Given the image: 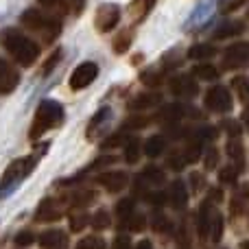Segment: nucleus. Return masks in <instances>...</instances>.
I'll use <instances>...</instances> for the list:
<instances>
[{
    "label": "nucleus",
    "instance_id": "1",
    "mask_svg": "<svg viewBox=\"0 0 249 249\" xmlns=\"http://www.w3.org/2000/svg\"><path fill=\"white\" fill-rule=\"evenodd\" d=\"M20 24L24 26L29 33H33L42 44L55 42L61 33L59 16L46 11V9H26L20 16Z\"/></svg>",
    "mask_w": 249,
    "mask_h": 249
},
{
    "label": "nucleus",
    "instance_id": "2",
    "mask_svg": "<svg viewBox=\"0 0 249 249\" xmlns=\"http://www.w3.org/2000/svg\"><path fill=\"white\" fill-rule=\"evenodd\" d=\"M0 44H2V48L11 55V59L18 61L20 66H24V68L33 66L39 57V44L35 42L33 37H29V35L20 33V31H16V29L2 31V33H0Z\"/></svg>",
    "mask_w": 249,
    "mask_h": 249
},
{
    "label": "nucleus",
    "instance_id": "3",
    "mask_svg": "<svg viewBox=\"0 0 249 249\" xmlns=\"http://www.w3.org/2000/svg\"><path fill=\"white\" fill-rule=\"evenodd\" d=\"M42 153L44 151H35V153L24 155V158H18V160H13V162L9 164L7 171H4L2 177H0V199L9 197V195H11L13 190H16L18 186H20L22 181H24L26 177L35 171L37 160H39V155Z\"/></svg>",
    "mask_w": 249,
    "mask_h": 249
},
{
    "label": "nucleus",
    "instance_id": "4",
    "mask_svg": "<svg viewBox=\"0 0 249 249\" xmlns=\"http://www.w3.org/2000/svg\"><path fill=\"white\" fill-rule=\"evenodd\" d=\"M64 105L57 103L53 99H46L37 105V112L33 116V123H31V129H29V140H39L46 131L51 129L59 127L64 123Z\"/></svg>",
    "mask_w": 249,
    "mask_h": 249
},
{
    "label": "nucleus",
    "instance_id": "5",
    "mask_svg": "<svg viewBox=\"0 0 249 249\" xmlns=\"http://www.w3.org/2000/svg\"><path fill=\"white\" fill-rule=\"evenodd\" d=\"M68 197L66 199H53V197H46L39 201L37 210L33 214V221L35 223H55L59 221L61 216L68 212Z\"/></svg>",
    "mask_w": 249,
    "mask_h": 249
},
{
    "label": "nucleus",
    "instance_id": "6",
    "mask_svg": "<svg viewBox=\"0 0 249 249\" xmlns=\"http://www.w3.org/2000/svg\"><path fill=\"white\" fill-rule=\"evenodd\" d=\"M203 105H206V109L212 114H230L234 107V99L228 88L216 83V86L208 88L206 96H203Z\"/></svg>",
    "mask_w": 249,
    "mask_h": 249
},
{
    "label": "nucleus",
    "instance_id": "7",
    "mask_svg": "<svg viewBox=\"0 0 249 249\" xmlns=\"http://www.w3.org/2000/svg\"><path fill=\"white\" fill-rule=\"evenodd\" d=\"M96 77H99V66L94 64V61H83V64H79L77 68L72 70V74H70V90L72 92H81L86 90V88H90L92 83L96 81Z\"/></svg>",
    "mask_w": 249,
    "mask_h": 249
},
{
    "label": "nucleus",
    "instance_id": "8",
    "mask_svg": "<svg viewBox=\"0 0 249 249\" xmlns=\"http://www.w3.org/2000/svg\"><path fill=\"white\" fill-rule=\"evenodd\" d=\"M121 22V7L112 2H105L96 9V16H94V24L99 33H112L114 29L118 26Z\"/></svg>",
    "mask_w": 249,
    "mask_h": 249
},
{
    "label": "nucleus",
    "instance_id": "9",
    "mask_svg": "<svg viewBox=\"0 0 249 249\" xmlns=\"http://www.w3.org/2000/svg\"><path fill=\"white\" fill-rule=\"evenodd\" d=\"M96 184L103 190H107L109 195H116V193H123L129 186V175L124 171H105L96 175Z\"/></svg>",
    "mask_w": 249,
    "mask_h": 249
},
{
    "label": "nucleus",
    "instance_id": "10",
    "mask_svg": "<svg viewBox=\"0 0 249 249\" xmlns=\"http://www.w3.org/2000/svg\"><path fill=\"white\" fill-rule=\"evenodd\" d=\"M46 11L61 16H81L86 9V0H37Z\"/></svg>",
    "mask_w": 249,
    "mask_h": 249
},
{
    "label": "nucleus",
    "instance_id": "11",
    "mask_svg": "<svg viewBox=\"0 0 249 249\" xmlns=\"http://www.w3.org/2000/svg\"><path fill=\"white\" fill-rule=\"evenodd\" d=\"M249 59V46L247 42H236L223 53V68L228 70H238L245 68Z\"/></svg>",
    "mask_w": 249,
    "mask_h": 249
},
{
    "label": "nucleus",
    "instance_id": "12",
    "mask_svg": "<svg viewBox=\"0 0 249 249\" xmlns=\"http://www.w3.org/2000/svg\"><path fill=\"white\" fill-rule=\"evenodd\" d=\"M171 92L179 99H195L199 94V83L190 74H175L171 79Z\"/></svg>",
    "mask_w": 249,
    "mask_h": 249
},
{
    "label": "nucleus",
    "instance_id": "13",
    "mask_svg": "<svg viewBox=\"0 0 249 249\" xmlns=\"http://www.w3.org/2000/svg\"><path fill=\"white\" fill-rule=\"evenodd\" d=\"M20 86V72L7 59H0V94H11Z\"/></svg>",
    "mask_w": 249,
    "mask_h": 249
},
{
    "label": "nucleus",
    "instance_id": "14",
    "mask_svg": "<svg viewBox=\"0 0 249 249\" xmlns=\"http://www.w3.org/2000/svg\"><path fill=\"white\" fill-rule=\"evenodd\" d=\"M138 184L136 186H146V188H160L162 184H166V173H164V168L155 166V164H151V166L142 168V173L138 175Z\"/></svg>",
    "mask_w": 249,
    "mask_h": 249
},
{
    "label": "nucleus",
    "instance_id": "15",
    "mask_svg": "<svg viewBox=\"0 0 249 249\" xmlns=\"http://www.w3.org/2000/svg\"><path fill=\"white\" fill-rule=\"evenodd\" d=\"M166 195H168V203H171L173 210L181 212L186 206H188V188H186V181H181V179L171 181Z\"/></svg>",
    "mask_w": 249,
    "mask_h": 249
},
{
    "label": "nucleus",
    "instance_id": "16",
    "mask_svg": "<svg viewBox=\"0 0 249 249\" xmlns=\"http://www.w3.org/2000/svg\"><path fill=\"white\" fill-rule=\"evenodd\" d=\"M35 241L42 249H66L68 247V234L61 230H46Z\"/></svg>",
    "mask_w": 249,
    "mask_h": 249
},
{
    "label": "nucleus",
    "instance_id": "17",
    "mask_svg": "<svg viewBox=\"0 0 249 249\" xmlns=\"http://www.w3.org/2000/svg\"><path fill=\"white\" fill-rule=\"evenodd\" d=\"M160 103H162V96H160L158 92H144V94L133 96L127 103V107L131 109V112H149V109L158 107Z\"/></svg>",
    "mask_w": 249,
    "mask_h": 249
},
{
    "label": "nucleus",
    "instance_id": "18",
    "mask_svg": "<svg viewBox=\"0 0 249 249\" xmlns=\"http://www.w3.org/2000/svg\"><path fill=\"white\" fill-rule=\"evenodd\" d=\"M214 210H216V206L210 203L208 199L197 210V236H199V241H208V228H210V219H212V212Z\"/></svg>",
    "mask_w": 249,
    "mask_h": 249
},
{
    "label": "nucleus",
    "instance_id": "19",
    "mask_svg": "<svg viewBox=\"0 0 249 249\" xmlns=\"http://www.w3.org/2000/svg\"><path fill=\"white\" fill-rule=\"evenodd\" d=\"M190 77H193L195 81L214 83L216 79L221 77V70L216 68V66H212L210 61H199V64L193 66V70H190Z\"/></svg>",
    "mask_w": 249,
    "mask_h": 249
},
{
    "label": "nucleus",
    "instance_id": "20",
    "mask_svg": "<svg viewBox=\"0 0 249 249\" xmlns=\"http://www.w3.org/2000/svg\"><path fill=\"white\" fill-rule=\"evenodd\" d=\"M230 214L234 221L245 219L247 214V186H241L238 190H234L232 201H230Z\"/></svg>",
    "mask_w": 249,
    "mask_h": 249
},
{
    "label": "nucleus",
    "instance_id": "21",
    "mask_svg": "<svg viewBox=\"0 0 249 249\" xmlns=\"http://www.w3.org/2000/svg\"><path fill=\"white\" fill-rule=\"evenodd\" d=\"M166 146H168V140L164 136H160V133H155V136H149L146 138V142H142V153L146 155V158H160V155L166 153Z\"/></svg>",
    "mask_w": 249,
    "mask_h": 249
},
{
    "label": "nucleus",
    "instance_id": "22",
    "mask_svg": "<svg viewBox=\"0 0 249 249\" xmlns=\"http://www.w3.org/2000/svg\"><path fill=\"white\" fill-rule=\"evenodd\" d=\"M142 155V142L138 136H127V140L123 142V158L127 164H136Z\"/></svg>",
    "mask_w": 249,
    "mask_h": 249
},
{
    "label": "nucleus",
    "instance_id": "23",
    "mask_svg": "<svg viewBox=\"0 0 249 249\" xmlns=\"http://www.w3.org/2000/svg\"><path fill=\"white\" fill-rule=\"evenodd\" d=\"M184 105H179V103H173V105H164L162 109H160V116H158V121H162V123H166V124H177V123H181V118H184Z\"/></svg>",
    "mask_w": 249,
    "mask_h": 249
},
{
    "label": "nucleus",
    "instance_id": "24",
    "mask_svg": "<svg viewBox=\"0 0 249 249\" xmlns=\"http://www.w3.org/2000/svg\"><path fill=\"white\" fill-rule=\"evenodd\" d=\"M216 55V48L208 42H201V44H193L188 48V59L193 61H208Z\"/></svg>",
    "mask_w": 249,
    "mask_h": 249
},
{
    "label": "nucleus",
    "instance_id": "25",
    "mask_svg": "<svg viewBox=\"0 0 249 249\" xmlns=\"http://www.w3.org/2000/svg\"><path fill=\"white\" fill-rule=\"evenodd\" d=\"M118 228L124 230V232H142V230L146 228V216L138 214V212H133V214L124 216V219L118 221Z\"/></svg>",
    "mask_w": 249,
    "mask_h": 249
},
{
    "label": "nucleus",
    "instance_id": "26",
    "mask_svg": "<svg viewBox=\"0 0 249 249\" xmlns=\"http://www.w3.org/2000/svg\"><path fill=\"white\" fill-rule=\"evenodd\" d=\"M223 230H225V223H223V216H221L219 210L212 212V219H210V228H208V241L210 243H221L223 238Z\"/></svg>",
    "mask_w": 249,
    "mask_h": 249
},
{
    "label": "nucleus",
    "instance_id": "27",
    "mask_svg": "<svg viewBox=\"0 0 249 249\" xmlns=\"http://www.w3.org/2000/svg\"><path fill=\"white\" fill-rule=\"evenodd\" d=\"M155 2L158 0H133L131 7H129V13H131V18L136 22H142L151 13V9L155 7Z\"/></svg>",
    "mask_w": 249,
    "mask_h": 249
},
{
    "label": "nucleus",
    "instance_id": "28",
    "mask_svg": "<svg viewBox=\"0 0 249 249\" xmlns=\"http://www.w3.org/2000/svg\"><path fill=\"white\" fill-rule=\"evenodd\" d=\"M243 31H245L243 22H225V24H221L219 29L212 33V37H214V39H230V37H236V35H241Z\"/></svg>",
    "mask_w": 249,
    "mask_h": 249
},
{
    "label": "nucleus",
    "instance_id": "29",
    "mask_svg": "<svg viewBox=\"0 0 249 249\" xmlns=\"http://www.w3.org/2000/svg\"><path fill=\"white\" fill-rule=\"evenodd\" d=\"M90 225L96 230V232H101V230H107L109 225H112V216H109V212L105 210V208H101V210H96L94 214L90 216Z\"/></svg>",
    "mask_w": 249,
    "mask_h": 249
},
{
    "label": "nucleus",
    "instance_id": "30",
    "mask_svg": "<svg viewBox=\"0 0 249 249\" xmlns=\"http://www.w3.org/2000/svg\"><path fill=\"white\" fill-rule=\"evenodd\" d=\"M90 225V214L83 210H72L70 212V232H81Z\"/></svg>",
    "mask_w": 249,
    "mask_h": 249
},
{
    "label": "nucleus",
    "instance_id": "31",
    "mask_svg": "<svg viewBox=\"0 0 249 249\" xmlns=\"http://www.w3.org/2000/svg\"><path fill=\"white\" fill-rule=\"evenodd\" d=\"M151 228H153L158 234H171L173 232L171 219H168L166 214H162V212H155L153 214V219H151Z\"/></svg>",
    "mask_w": 249,
    "mask_h": 249
},
{
    "label": "nucleus",
    "instance_id": "32",
    "mask_svg": "<svg viewBox=\"0 0 249 249\" xmlns=\"http://www.w3.org/2000/svg\"><path fill=\"white\" fill-rule=\"evenodd\" d=\"M238 173H241V171H238L234 164H228V166L219 168V181H221L223 186H236Z\"/></svg>",
    "mask_w": 249,
    "mask_h": 249
},
{
    "label": "nucleus",
    "instance_id": "33",
    "mask_svg": "<svg viewBox=\"0 0 249 249\" xmlns=\"http://www.w3.org/2000/svg\"><path fill=\"white\" fill-rule=\"evenodd\" d=\"M107 247V243H105L103 236H96V234H92V236H83L81 241L77 243V247L74 249H105Z\"/></svg>",
    "mask_w": 249,
    "mask_h": 249
},
{
    "label": "nucleus",
    "instance_id": "34",
    "mask_svg": "<svg viewBox=\"0 0 249 249\" xmlns=\"http://www.w3.org/2000/svg\"><path fill=\"white\" fill-rule=\"evenodd\" d=\"M136 212V199L133 197H123L121 201L116 203V216L118 219H124V216L133 214Z\"/></svg>",
    "mask_w": 249,
    "mask_h": 249
},
{
    "label": "nucleus",
    "instance_id": "35",
    "mask_svg": "<svg viewBox=\"0 0 249 249\" xmlns=\"http://www.w3.org/2000/svg\"><path fill=\"white\" fill-rule=\"evenodd\" d=\"M124 140H127V133H124V131H116V133L107 136L103 142H101V149H103V151L118 149V146H123V142H124Z\"/></svg>",
    "mask_w": 249,
    "mask_h": 249
},
{
    "label": "nucleus",
    "instance_id": "36",
    "mask_svg": "<svg viewBox=\"0 0 249 249\" xmlns=\"http://www.w3.org/2000/svg\"><path fill=\"white\" fill-rule=\"evenodd\" d=\"M131 31H123L121 35H118L116 37V42H114V53H116V55H124V53L129 51V46H131Z\"/></svg>",
    "mask_w": 249,
    "mask_h": 249
},
{
    "label": "nucleus",
    "instance_id": "37",
    "mask_svg": "<svg viewBox=\"0 0 249 249\" xmlns=\"http://www.w3.org/2000/svg\"><path fill=\"white\" fill-rule=\"evenodd\" d=\"M107 116H109V112L107 109H101L99 114H96L94 118L90 121V124H88V140H92V138L96 136V131H99V127L103 124L105 121H107Z\"/></svg>",
    "mask_w": 249,
    "mask_h": 249
},
{
    "label": "nucleus",
    "instance_id": "38",
    "mask_svg": "<svg viewBox=\"0 0 249 249\" xmlns=\"http://www.w3.org/2000/svg\"><path fill=\"white\" fill-rule=\"evenodd\" d=\"M232 88H234V92H236V96H238V101H241L243 105H247V77H234L232 79Z\"/></svg>",
    "mask_w": 249,
    "mask_h": 249
},
{
    "label": "nucleus",
    "instance_id": "39",
    "mask_svg": "<svg viewBox=\"0 0 249 249\" xmlns=\"http://www.w3.org/2000/svg\"><path fill=\"white\" fill-rule=\"evenodd\" d=\"M153 118L144 116V114H133V116H129L127 121H124V127H129L131 131H136V129H144L146 124H151Z\"/></svg>",
    "mask_w": 249,
    "mask_h": 249
},
{
    "label": "nucleus",
    "instance_id": "40",
    "mask_svg": "<svg viewBox=\"0 0 249 249\" xmlns=\"http://www.w3.org/2000/svg\"><path fill=\"white\" fill-rule=\"evenodd\" d=\"M219 160H221L219 149H216V146H210V149L206 151V158H203V166H206V171H216Z\"/></svg>",
    "mask_w": 249,
    "mask_h": 249
},
{
    "label": "nucleus",
    "instance_id": "41",
    "mask_svg": "<svg viewBox=\"0 0 249 249\" xmlns=\"http://www.w3.org/2000/svg\"><path fill=\"white\" fill-rule=\"evenodd\" d=\"M144 199L153 208H164L168 203V195L164 190H155V193H144Z\"/></svg>",
    "mask_w": 249,
    "mask_h": 249
},
{
    "label": "nucleus",
    "instance_id": "42",
    "mask_svg": "<svg viewBox=\"0 0 249 249\" xmlns=\"http://www.w3.org/2000/svg\"><path fill=\"white\" fill-rule=\"evenodd\" d=\"M162 79H164V74L160 72V70H146V72L142 74V83H144V86H149V88L162 86Z\"/></svg>",
    "mask_w": 249,
    "mask_h": 249
},
{
    "label": "nucleus",
    "instance_id": "43",
    "mask_svg": "<svg viewBox=\"0 0 249 249\" xmlns=\"http://www.w3.org/2000/svg\"><path fill=\"white\" fill-rule=\"evenodd\" d=\"M186 164H188V162L184 160L181 151H179V153H171V155H168V160H166V166L171 168V171H184Z\"/></svg>",
    "mask_w": 249,
    "mask_h": 249
},
{
    "label": "nucleus",
    "instance_id": "44",
    "mask_svg": "<svg viewBox=\"0 0 249 249\" xmlns=\"http://www.w3.org/2000/svg\"><path fill=\"white\" fill-rule=\"evenodd\" d=\"M59 59H61V51H55V53H53V55L46 59V66H44V68L39 70V77H46V74L57 66V61H59Z\"/></svg>",
    "mask_w": 249,
    "mask_h": 249
},
{
    "label": "nucleus",
    "instance_id": "45",
    "mask_svg": "<svg viewBox=\"0 0 249 249\" xmlns=\"http://www.w3.org/2000/svg\"><path fill=\"white\" fill-rule=\"evenodd\" d=\"M112 249H133L131 236H129V234H118L112 243Z\"/></svg>",
    "mask_w": 249,
    "mask_h": 249
},
{
    "label": "nucleus",
    "instance_id": "46",
    "mask_svg": "<svg viewBox=\"0 0 249 249\" xmlns=\"http://www.w3.org/2000/svg\"><path fill=\"white\" fill-rule=\"evenodd\" d=\"M33 243H35V234L29 232V230H24V232H20L16 236V245L18 247H29V245H33Z\"/></svg>",
    "mask_w": 249,
    "mask_h": 249
},
{
    "label": "nucleus",
    "instance_id": "47",
    "mask_svg": "<svg viewBox=\"0 0 249 249\" xmlns=\"http://www.w3.org/2000/svg\"><path fill=\"white\" fill-rule=\"evenodd\" d=\"M118 162V158L116 155H103V158H99V160H94V164H92V168H101V166H112V164H116Z\"/></svg>",
    "mask_w": 249,
    "mask_h": 249
},
{
    "label": "nucleus",
    "instance_id": "48",
    "mask_svg": "<svg viewBox=\"0 0 249 249\" xmlns=\"http://www.w3.org/2000/svg\"><path fill=\"white\" fill-rule=\"evenodd\" d=\"M190 181H193L195 193H199V190L206 188V175H201V173H193V175H190Z\"/></svg>",
    "mask_w": 249,
    "mask_h": 249
},
{
    "label": "nucleus",
    "instance_id": "49",
    "mask_svg": "<svg viewBox=\"0 0 249 249\" xmlns=\"http://www.w3.org/2000/svg\"><path fill=\"white\" fill-rule=\"evenodd\" d=\"M223 129H228L230 138H238V136H241V131H243V129H241V124H238L236 121H228V123L223 124Z\"/></svg>",
    "mask_w": 249,
    "mask_h": 249
},
{
    "label": "nucleus",
    "instance_id": "50",
    "mask_svg": "<svg viewBox=\"0 0 249 249\" xmlns=\"http://www.w3.org/2000/svg\"><path fill=\"white\" fill-rule=\"evenodd\" d=\"M245 2H247V0H228V2L223 4V11H225V13H230V11H236V9H241Z\"/></svg>",
    "mask_w": 249,
    "mask_h": 249
},
{
    "label": "nucleus",
    "instance_id": "51",
    "mask_svg": "<svg viewBox=\"0 0 249 249\" xmlns=\"http://www.w3.org/2000/svg\"><path fill=\"white\" fill-rule=\"evenodd\" d=\"M208 201L214 203V206H219V203L223 201V193H221V190H216V188H212L210 193H208Z\"/></svg>",
    "mask_w": 249,
    "mask_h": 249
},
{
    "label": "nucleus",
    "instance_id": "52",
    "mask_svg": "<svg viewBox=\"0 0 249 249\" xmlns=\"http://www.w3.org/2000/svg\"><path fill=\"white\" fill-rule=\"evenodd\" d=\"M133 249H153V243H151L149 238H142V241H138L136 245H133Z\"/></svg>",
    "mask_w": 249,
    "mask_h": 249
},
{
    "label": "nucleus",
    "instance_id": "53",
    "mask_svg": "<svg viewBox=\"0 0 249 249\" xmlns=\"http://www.w3.org/2000/svg\"><path fill=\"white\" fill-rule=\"evenodd\" d=\"M177 249H193V247H190V243H179V247Z\"/></svg>",
    "mask_w": 249,
    "mask_h": 249
},
{
    "label": "nucleus",
    "instance_id": "54",
    "mask_svg": "<svg viewBox=\"0 0 249 249\" xmlns=\"http://www.w3.org/2000/svg\"><path fill=\"white\" fill-rule=\"evenodd\" d=\"M216 249H225V247H216Z\"/></svg>",
    "mask_w": 249,
    "mask_h": 249
}]
</instances>
